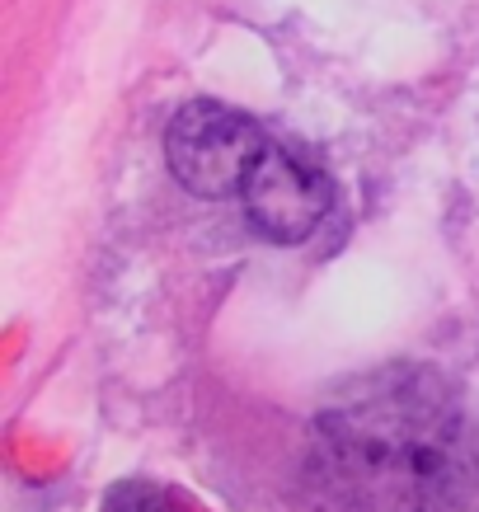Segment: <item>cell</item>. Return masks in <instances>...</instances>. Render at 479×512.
I'll list each match as a JSON object with an SVG mask.
<instances>
[{
    "label": "cell",
    "mask_w": 479,
    "mask_h": 512,
    "mask_svg": "<svg viewBox=\"0 0 479 512\" xmlns=\"http://www.w3.org/2000/svg\"><path fill=\"white\" fill-rule=\"evenodd\" d=\"M268 151H273L268 132L249 113L231 109L221 99H193L165 127L170 174L193 198L207 202L240 198Z\"/></svg>",
    "instance_id": "7a4b0ae2"
},
{
    "label": "cell",
    "mask_w": 479,
    "mask_h": 512,
    "mask_svg": "<svg viewBox=\"0 0 479 512\" xmlns=\"http://www.w3.org/2000/svg\"><path fill=\"white\" fill-rule=\"evenodd\" d=\"M475 494L479 433L456 381L428 362L357 376L310 423V512H465Z\"/></svg>",
    "instance_id": "6da1fadb"
},
{
    "label": "cell",
    "mask_w": 479,
    "mask_h": 512,
    "mask_svg": "<svg viewBox=\"0 0 479 512\" xmlns=\"http://www.w3.org/2000/svg\"><path fill=\"white\" fill-rule=\"evenodd\" d=\"M240 207L254 235H263L268 245H306L334 207V184L310 156H296L273 141V151L259 160L254 179L240 193Z\"/></svg>",
    "instance_id": "3957f363"
},
{
    "label": "cell",
    "mask_w": 479,
    "mask_h": 512,
    "mask_svg": "<svg viewBox=\"0 0 479 512\" xmlns=\"http://www.w3.org/2000/svg\"><path fill=\"white\" fill-rule=\"evenodd\" d=\"M104 512H179L165 484L155 480H118L104 494Z\"/></svg>",
    "instance_id": "277c9868"
}]
</instances>
